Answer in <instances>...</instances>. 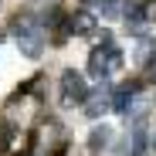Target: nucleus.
I'll list each match as a JSON object with an SVG mask.
<instances>
[{"mask_svg": "<svg viewBox=\"0 0 156 156\" xmlns=\"http://www.w3.org/2000/svg\"><path fill=\"white\" fill-rule=\"evenodd\" d=\"M14 34H17V48L27 58H41V51H44V27L34 20V14H20L14 20Z\"/></svg>", "mask_w": 156, "mask_h": 156, "instance_id": "nucleus-1", "label": "nucleus"}, {"mask_svg": "<svg viewBox=\"0 0 156 156\" xmlns=\"http://www.w3.org/2000/svg\"><path fill=\"white\" fill-rule=\"evenodd\" d=\"M115 68H122V51L115 48V44H98L92 55H88V71L95 75V78H109Z\"/></svg>", "mask_w": 156, "mask_h": 156, "instance_id": "nucleus-2", "label": "nucleus"}, {"mask_svg": "<svg viewBox=\"0 0 156 156\" xmlns=\"http://www.w3.org/2000/svg\"><path fill=\"white\" fill-rule=\"evenodd\" d=\"M88 98V85L78 71H65L61 75V102L65 105H78V102Z\"/></svg>", "mask_w": 156, "mask_h": 156, "instance_id": "nucleus-3", "label": "nucleus"}, {"mask_svg": "<svg viewBox=\"0 0 156 156\" xmlns=\"http://www.w3.org/2000/svg\"><path fill=\"white\" fill-rule=\"evenodd\" d=\"M68 31H71V34H92V31H95V17H92L88 10H75V14L68 17Z\"/></svg>", "mask_w": 156, "mask_h": 156, "instance_id": "nucleus-4", "label": "nucleus"}, {"mask_svg": "<svg viewBox=\"0 0 156 156\" xmlns=\"http://www.w3.org/2000/svg\"><path fill=\"white\" fill-rule=\"evenodd\" d=\"M109 105H112V98H109V92H105V88H98L95 95H88V98H85V112H88L92 119H98Z\"/></svg>", "mask_w": 156, "mask_h": 156, "instance_id": "nucleus-5", "label": "nucleus"}, {"mask_svg": "<svg viewBox=\"0 0 156 156\" xmlns=\"http://www.w3.org/2000/svg\"><path fill=\"white\" fill-rule=\"evenodd\" d=\"M133 95H136V85H122V88H115V92H112V109H115V112H129Z\"/></svg>", "mask_w": 156, "mask_h": 156, "instance_id": "nucleus-6", "label": "nucleus"}, {"mask_svg": "<svg viewBox=\"0 0 156 156\" xmlns=\"http://www.w3.org/2000/svg\"><path fill=\"white\" fill-rule=\"evenodd\" d=\"M146 153V129L143 122H136V133H133V156H143Z\"/></svg>", "mask_w": 156, "mask_h": 156, "instance_id": "nucleus-7", "label": "nucleus"}, {"mask_svg": "<svg viewBox=\"0 0 156 156\" xmlns=\"http://www.w3.org/2000/svg\"><path fill=\"white\" fill-rule=\"evenodd\" d=\"M102 14L105 17H119L122 14V0H102Z\"/></svg>", "mask_w": 156, "mask_h": 156, "instance_id": "nucleus-8", "label": "nucleus"}, {"mask_svg": "<svg viewBox=\"0 0 156 156\" xmlns=\"http://www.w3.org/2000/svg\"><path fill=\"white\" fill-rule=\"evenodd\" d=\"M105 139H109V129H105V126L92 133V146H105Z\"/></svg>", "mask_w": 156, "mask_h": 156, "instance_id": "nucleus-9", "label": "nucleus"}, {"mask_svg": "<svg viewBox=\"0 0 156 156\" xmlns=\"http://www.w3.org/2000/svg\"><path fill=\"white\" fill-rule=\"evenodd\" d=\"M4 149H7V129L0 126V156H4Z\"/></svg>", "mask_w": 156, "mask_h": 156, "instance_id": "nucleus-10", "label": "nucleus"}, {"mask_svg": "<svg viewBox=\"0 0 156 156\" xmlns=\"http://www.w3.org/2000/svg\"><path fill=\"white\" fill-rule=\"evenodd\" d=\"M149 78H153V82H156V58L149 61Z\"/></svg>", "mask_w": 156, "mask_h": 156, "instance_id": "nucleus-11", "label": "nucleus"}, {"mask_svg": "<svg viewBox=\"0 0 156 156\" xmlns=\"http://www.w3.org/2000/svg\"><path fill=\"white\" fill-rule=\"evenodd\" d=\"M82 4H102V0H82Z\"/></svg>", "mask_w": 156, "mask_h": 156, "instance_id": "nucleus-12", "label": "nucleus"}, {"mask_svg": "<svg viewBox=\"0 0 156 156\" xmlns=\"http://www.w3.org/2000/svg\"><path fill=\"white\" fill-rule=\"evenodd\" d=\"M20 156H34V153H20Z\"/></svg>", "mask_w": 156, "mask_h": 156, "instance_id": "nucleus-13", "label": "nucleus"}]
</instances>
